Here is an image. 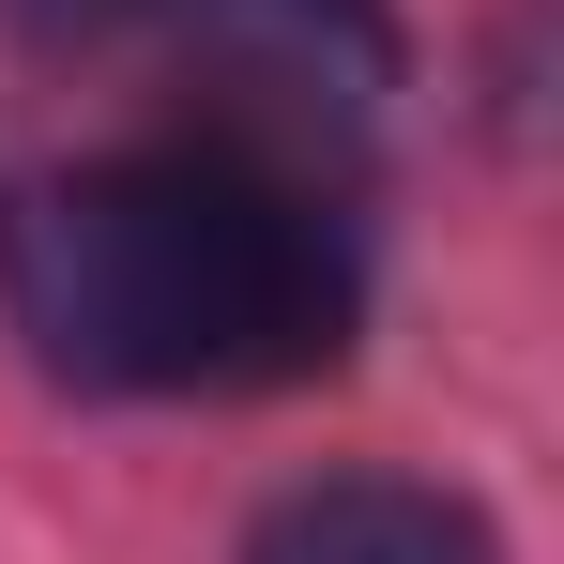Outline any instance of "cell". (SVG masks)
<instances>
[{
  "mask_svg": "<svg viewBox=\"0 0 564 564\" xmlns=\"http://www.w3.org/2000/svg\"><path fill=\"white\" fill-rule=\"evenodd\" d=\"M229 564H503V534L443 473H305L245 519Z\"/></svg>",
  "mask_w": 564,
  "mask_h": 564,
  "instance_id": "3",
  "label": "cell"
},
{
  "mask_svg": "<svg viewBox=\"0 0 564 564\" xmlns=\"http://www.w3.org/2000/svg\"><path fill=\"white\" fill-rule=\"evenodd\" d=\"M0 321L77 397H275L351 367L367 245L290 138H122L0 184Z\"/></svg>",
  "mask_w": 564,
  "mask_h": 564,
  "instance_id": "1",
  "label": "cell"
},
{
  "mask_svg": "<svg viewBox=\"0 0 564 564\" xmlns=\"http://www.w3.org/2000/svg\"><path fill=\"white\" fill-rule=\"evenodd\" d=\"M31 31H153V46H198L214 77L275 93L305 138L367 122L397 93V15L381 0H15Z\"/></svg>",
  "mask_w": 564,
  "mask_h": 564,
  "instance_id": "2",
  "label": "cell"
}]
</instances>
